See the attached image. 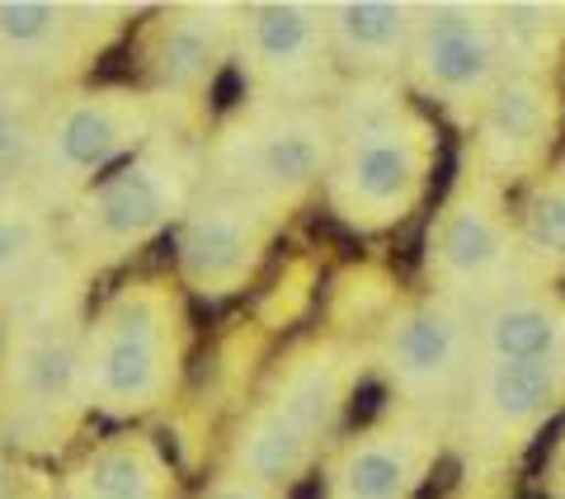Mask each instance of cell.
<instances>
[{
	"mask_svg": "<svg viewBox=\"0 0 565 499\" xmlns=\"http://www.w3.org/2000/svg\"><path fill=\"white\" fill-rule=\"evenodd\" d=\"M151 118L147 104L118 91L81 95L57 109L52 128L43 132V166L52 180L62 184H85L99 170H109L122 160L141 137H147Z\"/></svg>",
	"mask_w": 565,
	"mask_h": 499,
	"instance_id": "14",
	"label": "cell"
},
{
	"mask_svg": "<svg viewBox=\"0 0 565 499\" xmlns=\"http://www.w3.org/2000/svg\"><path fill=\"white\" fill-rule=\"evenodd\" d=\"M334 147L321 180L330 217L353 236H392L429 203L438 123L401 81H344L330 99Z\"/></svg>",
	"mask_w": 565,
	"mask_h": 499,
	"instance_id": "1",
	"label": "cell"
},
{
	"mask_svg": "<svg viewBox=\"0 0 565 499\" xmlns=\"http://www.w3.org/2000/svg\"><path fill=\"white\" fill-rule=\"evenodd\" d=\"M321 453L326 448H316L292 424H282L269 405H255L232 438V476L255 480V486L282 495L321 461Z\"/></svg>",
	"mask_w": 565,
	"mask_h": 499,
	"instance_id": "18",
	"label": "cell"
},
{
	"mask_svg": "<svg viewBox=\"0 0 565 499\" xmlns=\"http://www.w3.org/2000/svg\"><path fill=\"white\" fill-rule=\"evenodd\" d=\"M166 461L147 438H118L85 461L76 499H166Z\"/></svg>",
	"mask_w": 565,
	"mask_h": 499,
	"instance_id": "23",
	"label": "cell"
},
{
	"mask_svg": "<svg viewBox=\"0 0 565 499\" xmlns=\"http://www.w3.org/2000/svg\"><path fill=\"white\" fill-rule=\"evenodd\" d=\"M0 495H6V461H0Z\"/></svg>",
	"mask_w": 565,
	"mask_h": 499,
	"instance_id": "28",
	"label": "cell"
},
{
	"mask_svg": "<svg viewBox=\"0 0 565 499\" xmlns=\"http://www.w3.org/2000/svg\"><path fill=\"white\" fill-rule=\"evenodd\" d=\"M193 166L180 151H141L122 170L104 174V180L85 193L81 203V231L85 241L122 255V250L147 245L151 236L189 212Z\"/></svg>",
	"mask_w": 565,
	"mask_h": 499,
	"instance_id": "12",
	"label": "cell"
},
{
	"mask_svg": "<svg viewBox=\"0 0 565 499\" xmlns=\"http://www.w3.org/2000/svg\"><path fill=\"white\" fill-rule=\"evenodd\" d=\"M504 76L509 66L486 0H419L415 43L401 71L405 91L471 128V118Z\"/></svg>",
	"mask_w": 565,
	"mask_h": 499,
	"instance_id": "6",
	"label": "cell"
},
{
	"mask_svg": "<svg viewBox=\"0 0 565 499\" xmlns=\"http://www.w3.org/2000/svg\"><path fill=\"white\" fill-rule=\"evenodd\" d=\"M241 6H174L161 14L147 43V76L156 95L184 99L217 81L226 57H236Z\"/></svg>",
	"mask_w": 565,
	"mask_h": 499,
	"instance_id": "15",
	"label": "cell"
},
{
	"mask_svg": "<svg viewBox=\"0 0 565 499\" xmlns=\"http://www.w3.org/2000/svg\"><path fill=\"white\" fill-rule=\"evenodd\" d=\"M444 457V420L419 410H392L326 457L321 499H419Z\"/></svg>",
	"mask_w": 565,
	"mask_h": 499,
	"instance_id": "10",
	"label": "cell"
},
{
	"mask_svg": "<svg viewBox=\"0 0 565 499\" xmlns=\"http://www.w3.org/2000/svg\"><path fill=\"white\" fill-rule=\"evenodd\" d=\"M363 378V353L349 335H316L297 344L278 363L269 391L259 405H269L282 424H292L316 448H330L334 434L353 405V391Z\"/></svg>",
	"mask_w": 565,
	"mask_h": 499,
	"instance_id": "13",
	"label": "cell"
},
{
	"mask_svg": "<svg viewBox=\"0 0 565 499\" xmlns=\"http://www.w3.org/2000/svg\"><path fill=\"white\" fill-rule=\"evenodd\" d=\"M542 490H546V499H565V429L556 434L552 453H546V467H542Z\"/></svg>",
	"mask_w": 565,
	"mask_h": 499,
	"instance_id": "27",
	"label": "cell"
},
{
	"mask_svg": "<svg viewBox=\"0 0 565 499\" xmlns=\"http://www.w3.org/2000/svg\"><path fill=\"white\" fill-rule=\"evenodd\" d=\"M180 307L156 283H132L99 311L85 340V401L109 410H151L180 382Z\"/></svg>",
	"mask_w": 565,
	"mask_h": 499,
	"instance_id": "4",
	"label": "cell"
},
{
	"mask_svg": "<svg viewBox=\"0 0 565 499\" xmlns=\"http://www.w3.org/2000/svg\"><path fill=\"white\" fill-rule=\"evenodd\" d=\"M509 76H556L565 57V0H509L490 6Z\"/></svg>",
	"mask_w": 565,
	"mask_h": 499,
	"instance_id": "21",
	"label": "cell"
},
{
	"mask_svg": "<svg viewBox=\"0 0 565 499\" xmlns=\"http://www.w3.org/2000/svg\"><path fill=\"white\" fill-rule=\"evenodd\" d=\"M476 349L504 363H565V293L552 283H519L476 311Z\"/></svg>",
	"mask_w": 565,
	"mask_h": 499,
	"instance_id": "17",
	"label": "cell"
},
{
	"mask_svg": "<svg viewBox=\"0 0 565 499\" xmlns=\"http://www.w3.org/2000/svg\"><path fill=\"white\" fill-rule=\"evenodd\" d=\"M203 499H282V495H278V490H264V486H255V480H241V476L226 471L222 480H212Z\"/></svg>",
	"mask_w": 565,
	"mask_h": 499,
	"instance_id": "26",
	"label": "cell"
},
{
	"mask_svg": "<svg viewBox=\"0 0 565 499\" xmlns=\"http://www.w3.org/2000/svg\"><path fill=\"white\" fill-rule=\"evenodd\" d=\"M565 415V363L481 359L457 401V438L476 457L504 461Z\"/></svg>",
	"mask_w": 565,
	"mask_h": 499,
	"instance_id": "9",
	"label": "cell"
},
{
	"mask_svg": "<svg viewBox=\"0 0 565 499\" xmlns=\"http://www.w3.org/2000/svg\"><path fill=\"white\" fill-rule=\"evenodd\" d=\"M236 66L264 104H330L340 71L326 39V0H259L241 6Z\"/></svg>",
	"mask_w": 565,
	"mask_h": 499,
	"instance_id": "7",
	"label": "cell"
},
{
	"mask_svg": "<svg viewBox=\"0 0 565 499\" xmlns=\"http://www.w3.org/2000/svg\"><path fill=\"white\" fill-rule=\"evenodd\" d=\"M33 147V114H29V99L10 85H0V166H14L24 160Z\"/></svg>",
	"mask_w": 565,
	"mask_h": 499,
	"instance_id": "25",
	"label": "cell"
},
{
	"mask_svg": "<svg viewBox=\"0 0 565 499\" xmlns=\"http://www.w3.org/2000/svg\"><path fill=\"white\" fill-rule=\"evenodd\" d=\"M373 363L401 410L444 420L457 410L471 382L481 349H476V316L438 293L396 297L382 316Z\"/></svg>",
	"mask_w": 565,
	"mask_h": 499,
	"instance_id": "5",
	"label": "cell"
},
{
	"mask_svg": "<svg viewBox=\"0 0 565 499\" xmlns=\"http://www.w3.org/2000/svg\"><path fill=\"white\" fill-rule=\"evenodd\" d=\"M514 241L523 274L556 288L565 278V151L523 189L514 208Z\"/></svg>",
	"mask_w": 565,
	"mask_h": 499,
	"instance_id": "20",
	"label": "cell"
},
{
	"mask_svg": "<svg viewBox=\"0 0 565 499\" xmlns=\"http://www.w3.org/2000/svg\"><path fill=\"white\" fill-rule=\"evenodd\" d=\"M288 212H274L241 193H207L180 222V278L203 297H232L259 274Z\"/></svg>",
	"mask_w": 565,
	"mask_h": 499,
	"instance_id": "11",
	"label": "cell"
},
{
	"mask_svg": "<svg viewBox=\"0 0 565 499\" xmlns=\"http://www.w3.org/2000/svg\"><path fill=\"white\" fill-rule=\"evenodd\" d=\"M114 10H76L52 0H0V47L14 57H52L71 52L85 29H104Z\"/></svg>",
	"mask_w": 565,
	"mask_h": 499,
	"instance_id": "22",
	"label": "cell"
},
{
	"mask_svg": "<svg viewBox=\"0 0 565 499\" xmlns=\"http://www.w3.org/2000/svg\"><path fill=\"white\" fill-rule=\"evenodd\" d=\"M519 283L533 278L519 264L509 193L462 156V170L452 174L424 236V293L448 297L476 316L494 297L514 293Z\"/></svg>",
	"mask_w": 565,
	"mask_h": 499,
	"instance_id": "2",
	"label": "cell"
},
{
	"mask_svg": "<svg viewBox=\"0 0 565 499\" xmlns=\"http://www.w3.org/2000/svg\"><path fill=\"white\" fill-rule=\"evenodd\" d=\"M43 241H47V226H43L39 212H29V208L0 212V278L20 274L43 250Z\"/></svg>",
	"mask_w": 565,
	"mask_h": 499,
	"instance_id": "24",
	"label": "cell"
},
{
	"mask_svg": "<svg viewBox=\"0 0 565 499\" xmlns=\"http://www.w3.org/2000/svg\"><path fill=\"white\" fill-rule=\"evenodd\" d=\"M334 147L330 104H264L255 99L217 137V180L226 193L292 212L326 180Z\"/></svg>",
	"mask_w": 565,
	"mask_h": 499,
	"instance_id": "3",
	"label": "cell"
},
{
	"mask_svg": "<svg viewBox=\"0 0 565 499\" xmlns=\"http://www.w3.org/2000/svg\"><path fill=\"white\" fill-rule=\"evenodd\" d=\"M565 95L556 76H504L467 128L462 156L504 193L527 189L556 160Z\"/></svg>",
	"mask_w": 565,
	"mask_h": 499,
	"instance_id": "8",
	"label": "cell"
},
{
	"mask_svg": "<svg viewBox=\"0 0 565 499\" xmlns=\"http://www.w3.org/2000/svg\"><path fill=\"white\" fill-rule=\"evenodd\" d=\"M419 0H326V39L340 81H401Z\"/></svg>",
	"mask_w": 565,
	"mask_h": 499,
	"instance_id": "16",
	"label": "cell"
},
{
	"mask_svg": "<svg viewBox=\"0 0 565 499\" xmlns=\"http://www.w3.org/2000/svg\"><path fill=\"white\" fill-rule=\"evenodd\" d=\"M14 391L24 405L57 415L85 401V340L66 326H47L29 335L20 359H14Z\"/></svg>",
	"mask_w": 565,
	"mask_h": 499,
	"instance_id": "19",
	"label": "cell"
}]
</instances>
